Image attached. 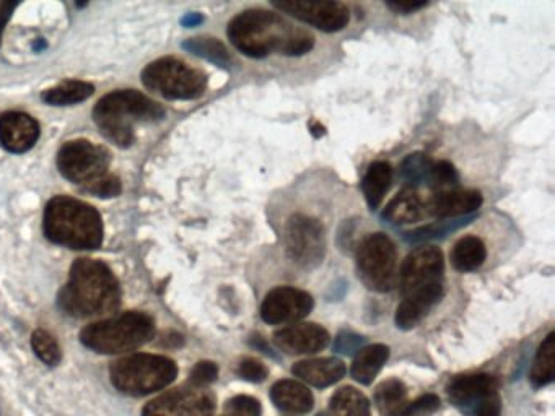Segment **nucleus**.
I'll list each match as a JSON object with an SVG mask.
<instances>
[{"label": "nucleus", "instance_id": "f257e3e1", "mask_svg": "<svg viewBox=\"0 0 555 416\" xmlns=\"http://www.w3.org/2000/svg\"><path fill=\"white\" fill-rule=\"evenodd\" d=\"M230 43L245 56L264 59L271 54L298 57L310 52L315 38L302 26L293 25L277 12L250 9L228 23Z\"/></svg>", "mask_w": 555, "mask_h": 416}, {"label": "nucleus", "instance_id": "f03ea898", "mask_svg": "<svg viewBox=\"0 0 555 416\" xmlns=\"http://www.w3.org/2000/svg\"><path fill=\"white\" fill-rule=\"evenodd\" d=\"M121 304V288L100 260H75L69 280L59 293V306L72 317L103 316Z\"/></svg>", "mask_w": 555, "mask_h": 416}, {"label": "nucleus", "instance_id": "a878e982", "mask_svg": "<svg viewBox=\"0 0 555 416\" xmlns=\"http://www.w3.org/2000/svg\"><path fill=\"white\" fill-rule=\"evenodd\" d=\"M95 87L92 83L82 80H69L57 87L44 91L43 100L51 106H70V104L82 103L93 95Z\"/></svg>", "mask_w": 555, "mask_h": 416}, {"label": "nucleus", "instance_id": "dca6fc26", "mask_svg": "<svg viewBox=\"0 0 555 416\" xmlns=\"http://www.w3.org/2000/svg\"><path fill=\"white\" fill-rule=\"evenodd\" d=\"M495 394H499V384L497 379L489 374L458 377L448 387L451 402L468 415Z\"/></svg>", "mask_w": 555, "mask_h": 416}, {"label": "nucleus", "instance_id": "72a5a7b5", "mask_svg": "<svg viewBox=\"0 0 555 416\" xmlns=\"http://www.w3.org/2000/svg\"><path fill=\"white\" fill-rule=\"evenodd\" d=\"M84 191L88 192V194L97 195L101 199H110V197H116V195L121 194V181L116 176H113V174H106V176L98 179V181L85 186Z\"/></svg>", "mask_w": 555, "mask_h": 416}, {"label": "nucleus", "instance_id": "f8f14e48", "mask_svg": "<svg viewBox=\"0 0 555 416\" xmlns=\"http://www.w3.org/2000/svg\"><path fill=\"white\" fill-rule=\"evenodd\" d=\"M272 5L280 12L324 33L344 30L350 22L347 5L334 0H280L272 2Z\"/></svg>", "mask_w": 555, "mask_h": 416}, {"label": "nucleus", "instance_id": "6e6552de", "mask_svg": "<svg viewBox=\"0 0 555 416\" xmlns=\"http://www.w3.org/2000/svg\"><path fill=\"white\" fill-rule=\"evenodd\" d=\"M357 270L367 288L386 293L398 282V252L383 233L368 234L357 247Z\"/></svg>", "mask_w": 555, "mask_h": 416}, {"label": "nucleus", "instance_id": "4c0bfd02", "mask_svg": "<svg viewBox=\"0 0 555 416\" xmlns=\"http://www.w3.org/2000/svg\"><path fill=\"white\" fill-rule=\"evenodd\" d=\"M238 374L246 381L263 382L266 381L267 368L261 361L248 358V360L241 361L238 366Z\"/></svg>", "mask_w": 555, "mask_h": 416}, {"label": "nucleus", "instance_id": "9d476101", "mask_svg": "<svg viewBox=\"0 0 555 416\" xmlns=\"http://www.w3.org/2000/svg\"><path fill=\"white\" fill-rule=\"evenodd\" d=\"M285 251L293 264L303 269H315L326 254L324 226L308 215H292L285 226Z\"/></svg>", "mask_w": 555, "mask_h": 416}, {"label": "nucleus", "instance_id": "c9c22d12", "mask_svg": "<svg viewBox=\"0 0 555 416\" xmlns=\"http://www.w3.org/2000/svg\"><path fill=\"white\" fill-rule=\"evenodd\" d=\"M440 408V399L437 395L427 394L416 402L407 405L399 416H430Z\"/></svg>", "mask_w": 555, "mask_h": 416}, {"label": "nucleus", "instance_id": "7ed1b4c3", "mask_svg": "<svg viewBox=\"0 0 555 416\" xmlns=\"http://www.w3.org/2000/svg\"><path fill=\"white\" fill-rule=\"evenodd\" d=\"M46 238L75 251H92L103 243V221L100 213L72 197H56L44 212Z\"/></svg>", "mask_w": 555, "mask_h": 416}, {"label": "nucleus", "instance_id": "a19ab883", "mask_svg": "<svg viewBox=\"0 0 555 416\" xmlns=\"http://www.w3.org/2000/svg\"><path fill=\"white\" fill-rule=\"evenodd\" d=\"M427 2H388L386 7L393 10L394 13H401V15H409V13L417 12L427 7Z\"/></svg>", "mask_w": 555, "mask_h": 416}, {"label": "nucleus", "instance_id": "0eeeda50", "mask_svg": "<svg viewBox=\"0 0 555 416\" xmlns=\"http://www.w3.org/2000/svg\"><path fill=\"white\" fill-rule=\"evenodd\" d=\"M142 83L167 100H196L206 91L207 75L176 57H162L145 67Z\"/></svg>", "mask_w": 555, "mask_h": 416}, {"label": "nucleus", "instance_id": "f3484780", "mask_svg": "<svg viewBox=\"0 0 555 416\" xmlns=\"http://www.w3.org/2000/svg\"><path fill=\"white\" fill-rule=\"evenodd\" d=\"M484 204V197L481 192L471 191V189H450V191L433 192L427 202H425V212L432 217L456 218L476 212Z\"/></svg>", "mask_w": 555, "mask_h": 416}, {"label": "nucleus", "instance_id": "4be33fe9", "mask_svg": "<svg viewBox=\"0 0 555 416\" xmlns=\"http://www.w3.org/2000/svg\"><path fill=\"white\" fill-rule=\"evenodd\" d=\"M271 399L279 410L287 413H308L313 408V394L297 381H279L272 386Z\"/></svg>", "mask_w": 555, "mask_h": 416}, {"label": "nucleus", "instance_id": "393cba45", "mask_svg": "<svg viewBox=\"0 0 555 416\" xmlns=\"http://www.w3.org/2000/svg\"><path fill=\"white\" fill-rule=\"evenodd\" d=\"M487 259V247L477 236L459 239L451 252V262L458 272L468 273L481 269Z\"/></svg>", "mask_w": 555, "mask_h": 416}, {"label": "nucleus", "instance_id": "58836bf2", "mask_svg": "<svg viewBox=\"0 0 555 416\" xmlns=\"http://www.w3.org/2000/svg\"><path fill=\"white\" fill-rule=\"evenodd\" d=\"M363 338L352 332H342L337 335L334 350L341 355H354L355 351L362 350Z\"/></svg>", "mask_w": 555, "mask_h": 416}, {"label": "nucleus", "instance_id": "423d86ee", "mask_svg": "<svg viewBox=\"0 0 555 416\" xmlns=\"http://www.w3.org/2000/svg\"><path fill=\"white\" fill-rule=\"evenodd\" d=\"M175 361L158 355H132L116 361L111 368L114 387L126 395L142 397L165 389L175 381Z\"/></svg>", "mask_w": 555, "mask_h": 416}, {"label": "nucleus", "instance_id": "473e14b6", "mask_svg": "<svg viewBox=\"0 0 555 416\" xmlns=\"http://www.w3.org/2000/svg\"><path fill=\"white\" fill-rule=\"evenodd\" d=\"M433 161H430L427 156L422 153H414L409 155L403 163V176L407 182L417 184V182L427 181L429 176L430 166Z\"/></svg>", "mask_w": 555, "mask_h": 416}, {"label": "nucleus", "instance_id": "e433bc0d", "mask_svg": "<svg viewBox=\"0 0 555 416\" xmlns=\"http://www.w3.org/2000/svg\"><path fill=\"white\" fill-rule=\"evenodd\" d=\"M217 376H219L217 364L212 363V361H201L191 371V382H193L194 387H204L210 382H214Z\"/></svg>", "mask_w": 555, "mask_h": 416}, {"label": "nucleus", "instance_id": "1a4fd4ad", "mask_svg": "<svg viewBox=\"0 0 555 416\" xmlns=\"http://www.w3.org/2000/svg\"><path fill=\"white\" fill-rule=\"evenodd\" d=\"M110 163V152L88 140L67 142L57 155V168L62 176L82 189L106 176Z\"/></svg>", "mask_w": 555, "mask_h": 416}, {"label": "nucleus", "instance_id": "c03bdc74", "mask_svg": "<svg viewBox=\"0 0 555 416\" xmlns=\"http://www.w3.org/2000/svg\"><path fill=\"white\" fill-rule=\"evenodd\" d=\"M318 416H333V415H331V412H324V413H320V415Z\"/></svg>", "mask_w": 555, "mask_h": 416}, {"label": "nucleus", "instance_id": "79ce46f5", "mask_svg": "<svg viewBox=\"0 0 555 416\" xmlns=\"http://www.w3.org/2000/svg\"><path fill=\"white\" fill-rule=\"evenodd\" d=\"M15 7H17V4H10V2H5L0 7V43H2V36H4L5 25H7L10 17H12Z\"/></svg>", "mask_w": 555, "mask_h": 416}, {"label": "nucleus", "instance_id": "f704fd0d", "mask_svg": "<svg viewBox=\"0 0 555 416\" xmlns=\"http://www.w3.org/2000/svg\"><path fill=\"white\" fill-rule=\"evenodd\" d=\"M228 416H261L258 400L248 395H238L227 403Z\"/></svg>", "mask_w": 555, "mask_h": 416}, {"label": "nucleus", "instance_id": "20e7f679", "mask_svg": "<svg viewBox=\"0 0 555 416\" xmlns=\"http://www.w3.org/2000/svg\"><path fill=\"white\" fill-rule=\"evenodd\" d=\"M165 116V109L149 96L136 90L113 91L103 96L93 109V119L106 139L118 147H131L139 122H155Z\"/></svg>", "mask_w": 555, "mask_h": 416}, {"label": "nucleus", "instance_id": "ea45409f", "mask_svg": "<svg viewBox=\"0 0 555 416\" xmlns=\"http://www.w3.org/2000/svg\"><path fill=\"white\" fill-rule=\"evenodd\" d=\"M500 413H502V402H500V395L495 394L479 405L469 416H500Z\"/></svg>", "mask_w": 555, "mask_h": 416}, {"label": "nucleus", "instance_id": "2eb2a0df", "mask_svg": "<svg viewBox=\"0 0 555 416\" xmlns=\"http://www.w3.org/2000/svg\"><path fill=\"white\" fill-rule=\"evenodd\" d=\"M328 330L318 324H293L274 334V343L287 355H313L329 345Z\"/></svg>", "mask_w": 555, "mask_h": 416}, {"label": "nucleus", "instance_id": "a211bd4d", "mask_svg": "<svg viewBox=\"0 0 555 416\" xmlns=\"http://www.w3.org/2000/svg\"><path fill=\"white\" fill-rule=\"evenodd\" d=\"M40 139V126L25 113H5L0 116V145L12 153H25Z\"/></svg>", "mask_w": 555, "mask_h": 416}, {"label": "nucleus", "instance_id": "37998d69", "mask_svg": "<svg viewBox=\"0 0 555 416\" xmlns=\"http://www.w3.org/2000/svg\"><path fill=\"white\" fill-rule=\"evenodd\" d=\"M202 20H204V18H202L199 13H191V15H188V17L183 18V25L196 26L199 25Z\"/></svg>", "mask_w": 555, "mask_h": 416}, {"label": "nucleus", "instance_id": "4468645a", "mask_svg": "<svg viewBox=\"0 0 555 416\" xmlns=\"http://www.w3.org/2000/svg\"><path fill=\"white\" fill-rule=\"evenodd\" d=\"M214 410V399L201 387L171 390L152 400L142 416H209Z\"/></svg>", "mask_w": 555, "mask_h": 416}, {"label": "nucleus", "instance_id": "ddd939ff", "mask_svg": "<svg viewBox=\"0 0 555 416\" xmlns=\"http://www.w3.org/2000/svg\"><path fill=\"white\" fill-rule=\"evenodd\" d=\"M315 301L310 293L293 286H279L267 293L261 306V317L266 324H297L310 314Z\"/></svg>", "mask_w": 555, "mask_h": 416}, {"label": "nucleus", "instance_id": "c85d7f7f", "mask_svg": "<svg viewBox=\"0 0 555 416\" xmlns=\"http://www.w3.org/2000/svg\"><path fill=\"white\" fill-rule=\"evenodd\" d=\"M407 390L403 382L398 379H389L376 389L375 403L378 410L386 415H394L406 400Z\"/></svg>", "mask_w": 555, "mask_h": 416}, {"label": "nucleus", "instance_id": "aec40b11", "mask_svg": "<svg viewBox=\"0 0 555 416\" xmlns=\"http://www.w3.org/2000/svg\"><path fill=\"white\" fill-rule=\"evenodd\" d=\"M442 298L443 286L404 296L403 303L399 304L398 311H396L398 329L411 330L417 327Z\"/></svg>", "mask_w": 555, "mask_h": 416}, {"label": "nucleus", "instance_id": "2f4dec72", "mask_svg": "<svg viewBox=\"0 0 555 416\" xmlns=\"http://www.w3.org/2000/svg\"><path fill=\"white\" fill-rule=\"evenodd\" d=\"M427 181L435 189V192L450 191V189H456V186H458V171L448 161H438V163H432V166H430Z\"/></svg>", "mask_w": 555, "mask_h": 416}, {"label": "nucleus", "instance_id": "412c9836", "mask_svg": "<svg viewBox=\"0 0 555 416\" xmlns=\"http://www.w3.org/2000/svg\"><path fill=\"white\" fill-rule=\"evenodd\" d=\"M425 215L427 212L424 199L416 189H404L398 195H394L383 212V217L394 225H412L424 220Z\"/></svg>", "mask_w": 555, "mask_h": 416}, {"label": "nucleus", "instance_id": "5701e85b", "mask_svg": "<svg viewBox=\"0 0 555 416\" xmlns=\"http://www.w3.org/2000/svg\"><path fill=\"white\" fill-rule=\"evenodd\" d=\"M388 358L389 348L386 345H381V343L362 348L355 356L350 374H352L355 381L360 382L363 386H368L378 376Z\"/></svg>", "mask_w": 555, "mask_h": 416}, {"label": "nucleus", "instance_id": "7c9ffc66", "mask_svg": "<svg viewBox=\"0 0 555 416\" xmlns=\"http://www.w3.org/2000/svg\"><path fill=\"white\" fill-rule=\"evenodd\" d=\"M31 345L35 350L36 356L48 366H56L61 361V348L56 338L46 332V330H36L31 337Z\"/></svg>", "mask_w": 555, "mask_h": 416}, {"label": "nucleus", "instance_id": "9b49d317", "mask_svg": "<svg viewBox=\"0 0 555 416\" xmlns=\"http://www.w3.org/2000/svg\"><path fill=\"white\" fill-rule=\"evenodd\" d=\"M445 259L437 246H420L406 257L399 272V286L403 295L443 286Z\"/></svg>", "mask_w": 555, "mask_h": 416}, {"label": "nucleus", "instance_id": "bb28decb", "mask_svg": "<svg viewBox=\"0 0 555 416\" xmlns=\"http://www.w3.org/2000/svg\"><path fill=\"white\" fill-rule=\"evenodd\" d=\"M555 376V334L547 335L539 347L531 369V382L536 389L546 387L554 381Z\"/></svg>", "mask_w": 555, "mask_h": 416}, {"label": "nucleus", "instance_id": "b1692460", "mask_svg": "<svg viewBox=\"0 0 555 416\" xmlns=\"http://www.w3.org/2000/svg\"><path fill=\"white\" fill-rule=\"evenodd\" d=\"M391 181H393V168L389 163L375 161L373 165H370L362 182V191L368 207L372 210L380 207L389 186H391Z\"/></svg>", "mask_w": 555, "mask_h": 416}, {"label": "nucleus", "instance_id": "c756f323", "mask_svg": "<svg viewBox=\"0 0 555 416\" xmlns=\"http://www.w3.org/2000/svg\"><path fill=\"white\" fill-rule=\"evenodd\" d=\"M184 49L193 52L196 56L206 59V61L214 62L220 67H227L230 64V54L227 48L215 38H193L188 39L183 44Z\"/></svg>", "mask_w": 555, "mask_h": 416}, {"label": "nucleus", "instance_id": "cd10ccee", "mask_svg": "<svg viewBox=\"0 0 555 416\" xmlns=\"http://www.w3.org/2000/svg\"><path fill=\"white\" fill-rule=\"evenodd\" d=\"M333 416H370V403L367 397L354 387L337 390L331 399Z\"/></svg>", "mask_w": 555, "mask_h": 416}, {"label": "nucleus", "instance_id": "6ab92c4d", "mask_svg": "<svg viewBox=\"0 0 555 416\" xmlns=\"http://www.w3.org/2000/svg\"><path fill=\"white\" fill-rule=\"evenodd\" d=\"M292 373L300 381L323 389L341 381L346 374V364L337 358H315V360H305L295 364Z\"/></svg>", "mask_w": 555, "mask_h": 416}, {"label": "nucleus", "instance_id": "39448f33", "mask_svg": "<svg viewBox=\"0 0 555 416\" xmlns=\"http://www.w3.org/2000/svg\"><path fill=\"white\" fill-rule=\"evenodd\" d=\"M155 335L153 319L142 312H126L85 327L80 342L100 355H121L150 342Z\"/></svg>", "mask_w": 555, "mask_h": 416}]
</instances>
